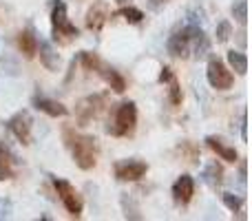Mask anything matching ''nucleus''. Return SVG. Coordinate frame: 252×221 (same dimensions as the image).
<instances>
[{
	"label": "nucleus",
	"mask_w": 252,
	"mask_h": 221,
	"mask_svg": "<svg viewBox=\"0 0 252 221\" xmlns=\"http://www.w3.org/2000/svg\"><path fill=\"white\" fill-rule=\"evenodd\" d=\"M210 51V40L199 25H184L168 38V53L173 58H204Z\"/></svg>",
	"instance_id": "nucleus-1"
},
{
	"label": "nucleus",
	"mask_w": 252,
	"mask_h": 221,
	"mask_svg": "<svg viewBox=\"0 0 252 221\" xmlns=\"http://www.w3.org/2000/svg\"><path fill=\"white\" fill-rule=\"evenodd\" d=\"M64 142L69 146L73 161L82 170H91L97 164V139L91 135H80L73 128L64 130Z\"/></svg>",
	"instance_id": "nucleus-2"
},
{
	"label": "nucleus",
	"mask_w": 252,
	"mask_h": 221,
	"mask_svg": "<svg viewBox=\"0 0 252 221\" xmlns=\"http://www.w3.org/2000/svg\"><path fill=\"white\" fill-rule=\"evenodd\" d=\"M51 29H53V40L60 44H69L80 35L78 27L69 20L66 16V4L62 0H53L51 4Z\"/></svg>",
	"instance_id": "nucleus-3"
},
{
	"label": "nucleus",
	"mask_w": 252,
	"mask_h": 221,
	"mask_svg": "<svg viewBox=\"0 0 252 221\" xmlns=\"http://www.w3.org/2000/svg\"><path fill=\"white\" fill-rule=\"evenodd\" d=\"M135 126H137V106H135V102H122L115 109L113 122L106 130L115 137H128V135H133Z\"/></svg>",
	"instance_id": "nucleus-4"
},
{
	"label": "nucleus",
	"mask_w": 252,
	"mask_h": 221,
	"mask_svg": "<svg viewBox=\"0 0 252 221\" xmlns=\"http://www.w3.org/2000/svg\"><path fill=\"white\" fill-rule=\"evenodd\" d=\"M53 188H56L60 201L64 204L66 213H69L71 217H80L84 206H82V199H80L78 190H75V188L71 186L69 182H64V179H58V177H53Z\"/></svg>",
	"instance_id": "nucleus-5"
},
{
	"label": "nucleus",
	"mask_w": 252,
	"mask_h": 221,
	"mask_svg": "<svg viewBox=\"0 0 252 221\" xmlns=\"http://www.w3.org/2000/svg\"><path fill=\"white\" fill-rule=\"evenodd\" d=\"M206 75H208L210 87L217 89V91H228V89H232V82H235L232 71L228 69L219 58H210L208 69H206Z\"/></svg>",
	"instance_id": "nucleus-6"
},
{
	"label": "nucleus",
	"mask_w": 252,
	"mask_h": 221,
	"mask_svg": "<svg viewBox=\"0 0 252 221\" xmlns=\"http://www.w3.org/2000/svg\"><path fill=\"white\" fill-rule=\"evenodd\" d=\"M31 128H33V120H31L29 111H18L16 115L9 120V130L16 135V139L25 146L31 144Z\"/></svg>",
	"instance_id": "nucleus-7"
},
{
	"label": "nucleus",
	"mask_w": 252,
	"mask_h": 221,
	"mask_svg": "<svg viewBox=\"0 0 252 221\" xmlns=\"http://www.w3.org/2000/svg\"><path fill=\"white\" fill-rule=\"evenodd\" d=\"M148 173V166L139 159H122L115 164V177L120 182H139Z\"/></svg>",
	"instance_id": "nucleus-8"
},
{
	"label": "nucleus",
	"mask_w": 252,
	"mask_h": 221,
	"mask_svg": "<svg viewBox=\"0 0 252 221\" xmlns=\"http://www.w3.org/2000/svg\"><path fill=\"white\" fill-rule=\"evenodd\" d=\"M102 106H104V97L102 95H89L84 100L78 102L75 106V115H78V122L82 126H87L91 120H95L102 113Z\"/></svg>",
	"instance_id": "nucleus-9"
},
{
	"label": "nucleus",
	"mask_w": 252,
	"mask_h": 221,
	"mask_svg": "<svg viewBox=\"0 0 252 221\" xmlns=\"http://www.w3.org/2000/svg\"><path fill=\"white\" fill-rule=\"evenodd\" d=\"M109 18H111L109 4L97 0V2H93V7L87 11V29L89 31H102V27L106 25Z\"/></svg>",
	"instance_id": "nucleus-10"
},
{
	"label": "nucleus",
	"mask_w": 252,
	"mask_h": 221,
	"mask_svg": "<svg viewBox=\"0 0 252 221\" xmlns=\"http://www.w3.org/2000/svg\"><path fill=\"white\" fill-rule=\"evenodd\" d=\"M192 195H195V182H192L190 175H182V177L173 184L175 201H177V204H182V206H186L188 201L192 199Z\"/></svg>",
	"instance_id": "nucleus-11"
},
{
	"label": "nucleus",
	"mask_w": 252,
	"mask_h": 221,
	"mask_svg": "<svg viewBox=\"0 0 252 221\" xmlns=\"http://www.w3.org/2000/svg\"><path fill=\"white\" fill-rule=\"evenodd\" d=\"M16 166H13V153L4 142H0V182L13 179Z\"/></svg>",
	"instance_id": "nucleus-12"
},
{
	"label": "nucleus",
	"mask_w": 252,
	"mask_h": 221,
	"mask_svg": "<svg viewBox=\"0 0 252 221\" xmlns=\"http://www.w3.org/2000/svg\"><path fill=\"white\" fill-rule=\"evenodd\" d=\"M33 106L51 117H64L66 113H69V109H66L64 104H60V102H56V100H49V97H40V95L33 97Z\"/></svg>",
	"instance_id": "nucleus-13"
},
{
	"label": "nucleus",
	"mask_w": 252,
	"mask_h": 221,
	"mask_svg": "<svg viewBox=\"0 0 252 221\" xmlns=\"http://www.w3.org/2000/svg\"><path fill=\"white\" fill-rule=\"evenodd\" d=\"M18 49H20V53H25V58H33L38 53V38L33 35L31 29H25L18 33Z\"/></svg>",
	"instance_id": "nucleus-14"
},
{
	"label": "nucleus",
	"mask_w": 252,
	"mask_h": 221,
	"mask_svg": "<svg viewBox=\"0 0 252 221\" xmlns=\"http://www.w3.org/2000/svg\"><path fill=\"white\" fill-rule=\"evenodd\" d=\"M38 51H40V62H42L49 71H58V66H60V56L53 51L51 44L44 42V40H40V42H38Z\"/></svg>",
	"instance_id": "nucleus-15"
},
{
	"label": "nucleus",
	"mask_w": 252,
	"mask_h": 221,
	"mask_svg": "<svg viewBox=\"0 0 252 221\" xmlns=\"http://www.w3.org/2000/svg\"><path fill=\"white\" fill-rule=\"evenodd\" d=\"M206 144H208V146L213 148V151L217 153L219 157H221V159L230 161V164H235V161H237V157H239V155H237V151H235V148H232V146H226V144H223L219 137H213V135H210V137L206 139Z\"/></svg>",
	"instance_id": "nucleus-16"
},
{
	"label": "nucleus",
	"mask_w": 252,
	"mask_h": 221,
	"mask_svg": "<svg viewBox=\"0 0 252 221\" xmlns=\"http://www.w3.org/2000/svg\"><path fill=\"white\" fill-rule=\"evenodd\" d=\"M100 73L104 75V80L109 82V87L113 89L115 93H124V91H126V80H124L115 69H111V66H104V64H102V66H100Z\"/></svg>",
	"instance_id": "nucleus-17"
},
{
	"label": "nucleus",
	"mask_w": 252,
	"mask_h": 221,
	"mask_svg": "<svg viewBox=\"0 0 252 221\" xmlns=\"http://www.w3.org/2000/svg\"><path fill=\"white\" fill-rule=\"evenodd\" d=\"M228 64H230L232 71H237L239 75L248 73V58L241 51H228Z\"/></svg>",
	"instance_id": "nucleus-18"
},
{
	"label": "nucleus",
	"mask_w": 252,
	"mask_h": 221,
	"mask_svg": "<svg viewBox=\"0 0 252 221\" xmlns=\"http://www.w3.org/2000/svg\"><path fill=\"white\" fill-rule=\"evenodd\" d=\"M204 182L208 184V186H213V188H217L219 184H221V177H223V170H221V166L219 164H208L206 166V170H204Z\"/></svg>",
	"instance_id": "nucleus-19"
},
{
	"label": "nucleus",
	"mask_w": 252,
	"mask_h": 221,
	"mask_svg": "<svg viewBox=\"0 0 252 221\" xmlns=\"http://www.w3.org/2000/svg\"><path fill=\"white\" fill-rule=\"evenodd\" d=\"M115 16H122L126 22H130V25H139V22L144 20V13L139 11L137 7H133V4H128V7H122L120 11H115Z\"/></svg>",
	"instance_id": "nucleus-20"
},
{
	"label": "nucleus",
	"mask_w": 252,
	"mask_h": 221,
	"mask_svg": "<svg viewBox=\"0 0 252 221\" xmlns=\"http://www.w3.org/2000/svg\"><path fill=\"white\" fill-rule=\"evenodd\" d=\"M80 62H82V66L87 71H100L102 66V60L91 51H80Z\"/></svg>",
	"instance_id": "nucleus-21"
},
{
	"label": "nucleus",
	"mask_w": 252,
	"mask_h": 221,
	"mask_svg": "<svg viewBox=\"0 0 252 221\" xmlns=\"http://www.w3.org/2000/svg\"><path fill=\"white\" fill-rule=\"evenodd\" d=\"M221 199H223V204H226V208L230 210V213H241V210H244V199L237 197V195H232V192H223Z\"/></svg>",
	"instance_id": "nucleus-22"
},
{
	"label": "nucleus",
	"mask_w": 252,
	"mask_h": 221,
	"mask_svg": "<svg viewBox=\"0 0 252 221\" xmlns=\"http://www.w3.org/2000/svg\"><path fill=\"white\" fill-rule=\"evenodd\" d=\"M232 16H235L237 22L246 25V20H248V2H246V0H239V2L232 4Z\"/></svg>",
	"instance_id": "nucleus-23"
},
{
	"label": "nucleus",
	"mask_w": 252,
	"mask_h": 221,
	"mask_svg": "<svg viewBox=\"0 0 252 221\" xmlns=\"http://www.w3.org/2000/svg\"><path fill=\"white\" fill-rule=\"evenodd\" d=\"M168 100H170V104H173V106H179V104H182V100H184V95H182V87H179V82H177L175 78L170 80Z\"/></svg>",
	"instance_id": "nucleus-24"
},
{
	"label": "nucleus",
	"mask_w": 252,
	"mask_h": 221,
	"mask_svg": "<svg viewBox=\"0 0 252 221\" xmlns=\"http://www.w3.org/2000/svg\"><path fill=\"white\" fill-rule=\"evenodd\" d=\"M215 35H217V42H228V38L232 35V27L228 20L219 22L217 25V31H215Z\"/></svg>",
	"instance_id": "nucleus-25"
},
{
	"label": "nucleus",
	"mask_w": 252,
	"mask_h": 221,
	"mask_svg": "<svg viewBox=\"0 0 252 221\" xmlns=\"http://www.w3.org/2000/svg\"><path fill=\"white\" fill-rule=\"evenodd\" d=\"M11 213H13L11 201L4 199V197H0V221H2V219H9V217H11Z\"/></svg>",
	"instance_id": "nucleus-26"
},
{
	"label": "nucleus",
	"mask_w": 252,
	"mask_h": 221,
	"mask_svg": "<svg viewBox=\"0 0 252 221\" xmlns=\"http://www.w3.org/2000/svg\"><path fill=\"white\" fill-rule=\"evenodd\" d=\"M173 78H175L173 71H170L168 66H164V69H161V73H159V82H161V84H164V82H170Z\"/></svg>",
	"instance_id": "nucleus-27"
},
{
	"label": "nucleus",
	"mask_w": 252,
	"mask_h": 221,
	"mask_svg": "<svg viewBox=\"0 0 252 221\" xmlns=\"http://www.w3.org/2000/svg\"><path fill=\"white\" fill-rule=\"evenodd\" d=\"M166 2H168V0H148V9H153V11H157V9H161Z\"/></svg>",
	"instance_id": "nucleus-28"
},
{
	"label": "nucleus",
	"mask_w": 252,
	"mask_h": 221,
	"mask_svg": "<svg viewBox=\"0 0 252 221\" xmlns=\"http://www.w3.org/2000/svg\"><path fill=\"white\" fill-rule=\"evenodd\" d=\"M241 177L246 179V161H241Z\"/></svg>",
	"instance_id": "nucleus-29"
},
{
	"label": "nucleus",
	"mask_w": 252,
	"mask_h": 221,
	"mask_svg": "<svg viewBox=\"0 0 252 221\" xmlns=\"http://www.w3.org/2000/svg\"><path fill=\"white\" fill-rule=\"evenodd\" d=\"M118 2H126V0H118Z\"/></svg>",
	"instance_id": "nucleus-30"
}]
</instances>
